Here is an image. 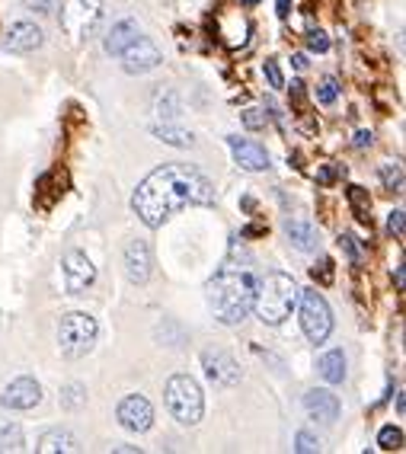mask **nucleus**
<instances>
[{"label":"nucleus","mask_w":406,"mask_h":454,"mask_svg":"<svg viewBox=\"0 0 406 454\" xmlns=\"http://www.w3.org/2000/svg\"><path fill=\"white\" fill-rule=\"evenodd\" d=\"M202 365H205V374H208V381L212 384L234 387V384L240 381V365H237L228 352H205Z\"/></svg>","instance_id":"f8f14e48"},{"label":"nucleus","mask_w":406,"mask_h":454,"mask_svg":"<svg viewBox=\"0 0 406 454\" xmlns=\"http://www.w3.org/2000/svg\"><path fill=\"white\" fill-rule=\"evenodd\" d=\"M138 35H141L138 23H135V20H122V23H115L113 29H109L106 42H103V49H106V55H122V51L129 49Z\"/></svg>","instance_id":"f3484780"},{"label":"nucleus","mask_w":406,"mask_h":454,"mask_svg":"<svg viewBox=\"0 0 406 454\" xmlns=\"http://www.w3.org/2000/svg\"><path fill=\"white\" fill-rule=\"evenodd\" d=\"M387 227H390V234H397V237H403V211H390V221H387Z\"/></svg>","instance_id":"473e14b6"},{"label":"nucleus","mask_w":406,"mask_h":454,"mask_svg":"<svg viewBox=\"0 0 406 454\" xmlns=\"http://www.w3.org/2000/svg\"><path fill=\"white\" fill-rule=\"evenodd\" d=\"M292 97H294V99H304V83H301V81H294V83H292Z\"/></svg>","instance_id":"f704fd0d"},{"label":"nucleus","mask_w":406,"mask_h":454,"mask_svg":"<svg viewBox=\"0 0 406 454\" xmlns=\"http://www.w3.org/2000/svg\"><path fill=\"white\" fill-rule=\"evenodd\" d=\"M308 49L310 51H326V49H330V39H326L324 29H310V33H308Z\"/></svg>","instance_id":"cd10ccee"},{"label":"nucleus","mask_w":406,"mask_h":454,"mask_svg":"<svg viewBox=\"0 0 406 454\" xmlns=\"http://www.w3.org/2000/svg\"><path fill=\"white\" fill-rule=\"evenodd\" d=\"M125 272L135 285H144L151 278V250L144 240H131L125 247Z\"/></svg>","instance_id":"2eb2a0df"},{"label":"nucleus","mask_w":406,"mask_h":454,"mask_svg":"<svg viewBox=\"0 0 406 454\" xmlns=\"http://www.w3.org/2000/svg\"><path fill=\"white\" fill-rule=\"evenodd\" d=\"M119 422L129 432H147L154 426V406L147 403L144 397H138V394H131V397H125L119 403Z\"/></svg>","instance_id":"1a4fd4ad"},{"label":"nucleus","mask_w":406,"mask_h":454,"mask_svg":"<svg viewBox=\"0 0 406 454\" xmlns=\"http://www.w3.org/2000/svg\"><path fill=\"white\" fill-rule=\"evenodd\" d=\"M253 298H256V276L246 266H224L208 282V304L224 326L244 324L253 310Z\"/></svg>","instance_id":"f03ea898"},{"label":"nucleus","mask_w":406,"mask_h":454,"mask_svg":"<svg viewBox=\"0 0 406 454\" xmlns=\"http://www.w3.org/2000/svg\"><path fill=\"white\" fill-rule=\"evenodd\" d=\"M381 183L394 192H403V170H400V163H381Z\"/></svg>","instance_id":"393cba45"},{"label":"nucleus","mask_w":406,"mask_h":454,"mask_svg":"<svg viewBox=\"0 0 406 454\" xmlns=\"http://www.w3.org/2000/svg\"><path fill=\"white\" fill-rule=\"evenodd\" d=\"M301 294V330L310 342H324L333 330V314L320 292H298Z\"/></svg>","instance_id":"0eeeda50"},{"label":"nucleus","mask_w":406,"mask_h":454,"mask_svg":"<svg viewBox=\"0 0 406 454\" xmlns=\"http://www.w3.org/2000/svg\"><path fill=\"white\" fill-rule=\"evenodd\" d=\"M262 74H266L269 83H272L276 90H282V87H285V77H282V71H278L276 61H266V65H262Z\"/></svg>","instance_id":"c756f323"},{"label":"nucleus","mask_w":406,"mask_h":454,"mask_svg":"<svg viewBox=\"0 0 406 454\" xmlns=\"http://www.w3.org/2000/svg\"><path fill=\"white\" fill-rule=\"evenodd\" d=\"M304 406H308L310 419L324 422V426L340 419V400H336V394H330V390H324V387L310 390L308 397H304Z\"/></svg>","instance_id":"4468645a"},{"label":"nucleus","mask_w":406,"mask_h":454,"mask_svg":"<svg viewBox=\"0 0 406 454\" xmlns=\"http://www.w3.org/2000/svg\"><path fill=\"white\" fill-rule=\"evenodd\" d=\"M163 58H160V49H157L154 42L144 39V35H138V39L131 42L129 49L122 51V67L129 74H147V71H154L157 65H160Z\"/></svg>","instance_id":"6e6552de"},{"label":"nucleus","mask_w":406,"mask_h":454,"mask_svg":"<svg viewBox=\"0 0 406 454\" xmlns=\"http://www.w3.org/2000/svg\"><path fill=\"white\" fill-rule=\"evenodd\" d=\"M336 97H340V83H336V77H326L317 90V99L324 106H330V103H336Z\"/></svg>","instance_id":"bb28decb"},{"label":"nucleus","mask_w":406,"mask_h":454,"mask_svg":"<svg viewBox=\"0 0 406 454\" xmlns=\"http://www.w3.org/2000/svg\"><path fill=\"white\" fill-rule=\"evenodd\" d=\"M83 403H87V387H83V384H67V387L61 390V406H65V410H81Z\"/></svg>","instance_id":"b1692460"},{"label":"nucleus","mask_w":406,"mask_h":454,"mask_svg":"<svg viewBox=\"0 0 406 454\" xmlns=\"http://www.w3.org/2000/svg\"><path fill=\"white\" fill-rule=\"evenodd\" d=\"M215 186L202 170L189 163H167L151 176L141 179V186L131 195V211L147 227H160L163 221L189 208V205H212Z\"/></svg>","instance_id":"f257e3e1"},{"label":"nucleus","mask_w":406,"mask_h":454,"mask_svg":"<svg viewBox=\"0 0 406 454\" xmlns=\"http://www.w3.org/2000/svg\"><path fill=\"white\" fill-rule=\"evenodd\" d=\"M285 231H288V240H292L298 250H304V253L317 250V227L310 224V221L294 218V221L285 224Z\"/></svg>","instance_id":"a211bd4d"},{"label":"nucleus","mask_w":406,"mask_h":454,"mask_svg":"<svg viewBox=\"0 0 406 454\" xmlns=\"http://www.w3.org/2000/svg\"><path fill=\"white\" fill-rule=\"evenodd\" d=\"M228 147H230V154H234V160H237V167H240V170H246V173L269 170V151L262 145H256V141L234 138V135H230Z\"/></svg>","instance_id":"9d476101"},{"label":"nucleus","mask_w":406,"mask_h":454,"mask_svg":"<svg viewBox=\"0 0 406 454\" xmlns=\"http://www.w3.org/2000/svg\"><path fill=\"white\" fill-rule=\"evenodd\" d=\"M167 410L179 426H195L205 413V397L202 387L189 378V374H176L167 381Z\"/></svg>","instance_id":"20e7f679"},{"label":"nucleus","mask_w":406,"mask_h":454,"mask_svg":"<svg viewBox=\"0 0 406 454\" xmlns=\"http://www.w3.org/2000/svg\"><path fill=\"white\" fill-rule=\"evenodd\" d=\"M310 276L320 282H333V260H320V266L310 269Z\"/></svg>","instance_id":"7c9ffc66"},{"label":"nucleus","mask_w":406,"mask_h":454,"mask_svg":"<svg viewBox=\"0 0 406 454\" xmlns=\"http://www.w3.org/2000/svg\"><path fill=\"white\" fill-rule=\"evenodd\" d=\"M151 131H154V138L167 141V145H173V147H189V145H195L192 131H179V129H170V125H154Z\"/></svg>","instance_id":"412c9836"},{"label":"nucleus","mask_w":406,"mask_h":454,"mask_svg":"<svg viewBox=\"0 0 406 454\" xmlns=\"http://www.w3.org/2000/svg\"><path fill=\"white\" fill-rule=\"evenodd\" d=\"M240 4H244V7H256V4H260V0H240Z\"/></svg>","instance_id":"58836bf2"},{"label":"nucleus","mask_w":406,"mask_h":454,"mask_svg":"<svg viewBox=\"0 0 406 454\" xmlns=\"http://www.w3.org/2000/svg\"><path fill=\"white\" fill-rule=\"evenodd\" d=\"M39 400H42L39 381H33V378H17V381L7 384V390H4L0 403L7 406V410H33Z\"/></svg>","instance_id":"ddd939ff"},{"label":"nucleus","mask_w":406,"mask_h":454,"mask_svg":"<svg viewBox=\"0 0 406 454\" xmlns=\"http://www.w3.org/2000/svg\"><path fill=\"white\" fill-rule=\"evenodd\" d=\"M42 454H61V451H77V438L65 429H49L39 438Z\"/></svg>","instance_id":"6ab92c4d"},{"label":"nucleus","mask_w":406,"mask_h":454,"mask_svg":"<svg viewBox=\"0 0 406 454\" xmlns=\"http://www.w3.org/2000/svg\"><path fill=\"white\" fill-rule=\"evenodd\" d=\"M292 61H294V67H298V71H304V67H308V58H304V55H294Z\"/></svg>","instance_id":"c9c22d12"},{"label":"nucleus","mask_w":406,"mask_h":454,"mask_svg":"<svg viewBox=\"0 0 406 454\" xmlns=\"http://www.w3.org/2000/svg\"><path fill=\"white\" fill-rule=\"evenodd\" d=\"M320 374H324L326 384H342L346 381V356L340 349H330L324 358H320Z\"/></svg>","instance_id":"aec40b11"},{"label":"nucleus","mask_w":406,"mask_h":454,"mask_svg":"<svg viewBox=\"0 0 406 454\" xmlns=\"http://www.w3.org/2000/svg\"><path fill=\"white\" fill-rule=\"evenodd\" d=\"M103 23V0H65L61 4V26L77 42L93 39Z\"/></svg>","instance_id":"423d86ee"},{"label":"nucleus","mask_w":406,"mask_h":454,"mask_svg":"<svg viewBox=\"0 0 406 454\" xmlns=\"http://www.w3.org/2000/svg\"><path fill=\"white\" fill-rule=\"evenodd\" d=\"M288 7H292V4H288V0H278V17H288Z\"/></svg>","instance_id":"e433bc0d"},{"label":"nucleus","mask_w":406,"mask_h":454,"mask_svg":"<svg viewBox=\"0 0 406 454\" xmlns=\"http://www.w3.org/2000/svg\"><path fill=\"white\" fill-rule=\"evenodd\" d=\"M42 29L35 23H13L10 26L7 39H4V49L10 51H35L42 45Z\"/></svg>","instance_id":"dca6fc26"},{"label":"nucleus","mask_w":406,"mask_h":454,"mask_svg":"<svg viewBox=\"0 0 406 454\" xmlns=\"http://www.w3.org/2000/svg\"><path fill=\"white\" fill-rule=\"evenodd\" d=\"M378 445H381L384 451H400V448H403V432H400L397 426H384L381 435H378Z\"/></svg>","instance_id":"a878e982"},{"label":"nucleus","mask_w":406,"mask_h":454,"mask_svg":"<svg viewBox=\"0 0 406 454\" xmlns=\"http://www.w3.org/2000/svg\"><path fill=\"white\" fill-rule=\"evenodd\" d=\"M97 320L90 314H81V310H74L61 320V330H58V342H61V352L67 358H83L90 349H93V342H97Z\"/></svg>","instance_id":"39448f33"},{"label":"nucleus","mask_w":406,"mask_h":454,"mask_svg":"<svg viewBox=\"0 0 406 454\" xmlns=\"http://www.w3.org/2000/svg\"><path fill=\"white\" fill-rule=\"evenodd\" d=\"M65 278H67V292L71 294L87 292L90 285H93L97 269H93V262H90L87 253H81V250L67 253L65 256Z\"/></svg>","instance_id":"9b49d317"},{"label":"nucleus","mask_w":406,"mask_h":454,"mask_svg":"<svg viewBox=\"0 0 406 454\" xmlns=\"http://www.w3.org/2000/svg\"><path fill=\"white\" fill-rule=\"evenodd\" d=\"M403 285H406V276H403V269H397V288L403 292Z\"/></svg>","instance_id":"4c0bfd02"},{"label":"nucleus","mask_w":406,"mask_h":454,"mask_svg":"<svg viewBox=\"0 0 406 454\" xmlns=\"http://www.w3.org/2000/svg\"><path fill=\"white\" fill-rule=\"evenodd\" d=\"M244 125L246 129H262V125H266V113H260V109H246Z\"/></svg>","instance_id":"2f4dec72"},{"label":"nucleus","mask_w":406,"mask_h":454,"mask_svg":"<svg viewBox=\"0 0 406 454\" xmlns=\"http://www.w3.org/2000/svg\"><path fill=\"white\" fill-rule=\"evenodd\" d=\"M294 301H298V285L285 272H269L262 282H256V298H253V310L262 324L278 326L285 317L292 314Z\"/></svg>","instance_id":"7ed1b4c3"},{"label":"nucleus","mask_w":406,"mask_h":454,"mask_svg":"<svg viewBox=\"0 0 406 454\" xmlns=\"http://www.w3.org/2000/svg\"><path fill=\"white\" fill-rule=\"evenodd\" d=\"M298 448L301 454H314V451H320V442L314 435H310V432H298Z\"/></svg>","instance_id":"c85d7f7f"},{"label":"nucleus","mask_w":406,"mask_h":454,"mask_svg":"<svg viewBox=\"0 0 406 454\" xmlns=\"http://www.w3.org/2000/svg\"><path fill=\"white\" fill-rule=\"evenodd\" d=\"M365 145H371V131H358V135H355V147H365Z\"/></svg>","instance_id":"72a5a7b5"},{"label":"nucleus","mask_w":406,"mask_h":454,"mask_svg":"<svg viewBox=\"0 0 406 454\" xmlns=\"http://www.w3.org/2000/svg\"><path fill=\"white\" fill-rule=\"evenodd\" d=\"M0 451H23V429L4 422L0 426Z\"/></svg>","instance_id":"4be33fe9"},{"label":"nucleus","mask_w":406,"mask_h":454,"mask_svg":"<svg viewBox=\"0 0 406 454\" xmlns=\"http://www.w3.org/2000/svg\"><path fill=\"white\" fill-rule=\"evenodd\" d=\"M349 205L358 221H371V215H368L371 211V199H368V192L362 186H349Z\"/></svg>","instance_id":"5701e85b"}]
</instances>
